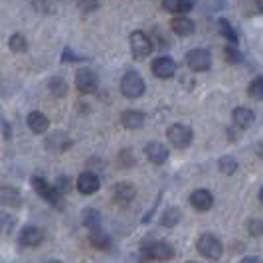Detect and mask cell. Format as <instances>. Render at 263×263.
<instances>
[{
  "mask_svg": "<svg viewBox=\"0 0 263 263\" xmlns=\"http://www.w3.org/2000/svg\"><path fill=\"white\" fill-rule=\"evenodd\" d=\"M164 8L172 14H180L184 16L194 8V0H164Z\"/></svg>",
  "mask_w": 263,
  "mask_h": 263,
  "instance_id": "7402d4cb",
  "label": "cell"
},
{
  "mask_svg": "<svg viewBox=\"0 0 263 263\" xmlns=\"http://www.w3.org/2000/svg\"><path fill=\"white\" fill-rule=\"evenodd\" d=\"M239 263H263V259H259V257H255V255H250V257H243Z\"/></svg>",
  "mask_w": 263,
  "mask_h": 263,
  "instance_id": "8d00e7d4",
  "label": "cell"
},
{
  "mask_svg": "<svg viewBox=\"0 0 263 263\" xmlns=\"http://www.w3.org/2000/svg\"><path fill=\"white\" fill-rule=\"evenodd\" d=\"M188 263H198V261H188Z\"/></svg>",
  "mask_w": 263,
  "mask_h": 263,
  "instance_id": "60d3db41",
  "label": "cell"
},
{
  "mask_svg": "<svg viewBox=\"0 0 263 263\" xmlns=\"http://www.w3.org/2000/svg\"><path fill=\"white\" fill-rule=\"evenodd\" d=\"M171 28H172V32L178 34V36H192L194 30H196V24H194V20H190L188 16H176L171 22Z\"/></svg>",
  "mask_w": 263,
  "mask_h": 263,
  "instance_id": "ffe728a7",
  "label": "cell"
},
{
  "mask_svg": "<svg viewBox=\"0 0 263 263\" xmlns=\"http://www.w3.org/2000/svg\"><path fill=\"white\" fill-rule=\"evenodd\" d=\"M232 119H234V123L239 129H250L253 125V121H255V115L248 107H236L234 113H232Z\"/></svg>",
  "mask_w": 263,
  "mask_h": 263,
  "instance_id": "44dd1931",
  "label": "cell"
},
{
  "mask_svg": "<svg viewBox=\"0 0 263 263\" xmlns=\"http://www.w3.org/2000/svg\"><path fill=\"white\" fill-rule=\"evenodd\" d=\"M135 194H137V190H135V186L129 184V182H119V184H115V188H113V200H115L117 204H121V206L131 204Z\"/></svg>",
  "mask_w": 263,
  "mask_h": 263,
  "instance_id": "2e32d148",
  "label": "cell"
},
{
  "mask_svg": "<svg viewBox=\"0 0 263 263\" xmlns=\"http://www.w3.org/2000/svg\"><path fill=\"white\" fill-rule=\"evenodd\" d=\"M48 87H50V93H52L53 97H64L67 93V83L64 78H52L50 83H48Z\"/></svg>",
  "mask_w": 263,
  "mask_h": 263,
  "instance_id": "484cf974",
  "label": "cell"
},
{
  "mask_svg": "<svg viewBox=\"0 0 263 263\" xmlns=\"http://www.w3.org/2000/svg\"><path fill=\"white\" fill-rule=\"evenodd\" d=\"M89 241H91L97 250H101V251L113 250V241H111L109 234H105V230H103L101 226L95 228V230H89Z\"/></svg>",
  "mask_w": 263,
  "mask_h": 263,
  "instance_id": "ac0fdd59",
  "label": "cell"
},
{
  "mask_svg": "<svg viewBox=\"0 0 263 263\" xmlns=\"http://www.w3.org/2000/svg\"><path fill=\"white\" fill-rule=\"evenodd\" d=\"M218 30H220V34L224 36L226 40H230L232 44H237V34H236V30L232 28V24L226 20V18H220L218 20Z\"/></svg>",
  "mask_w": 263,
  "mask_h": 263,
  "instance_id": "4316f807",
  "label": "cell"
},
{
  "mask_svg": "<svg viewBox=\"0 0 263 263\" xmlns=\"http://www.w3.org/2000/svg\"><path fill=\"white\" fill-rule=\"evenodd\" d=\"M83 60H85V58L71 53V50H66V52H64V62H83Z\"/></svg>",
  "mask_w": 263,
  "mask_h": 263,
  "instance_id": "d590c367",
  "label": "cell"
},
{
  "mask_svg": "<svg viewBox=\"0 0 263 263\" xmlns=\"http://www.w3.org/2000/svg\"><path fill=\"white\" fill-rule=\"evenodd\" d=\"M2 129H4V137L8 139V137H10V129H8V125H6V123H2Z\"/></svg>",
  "mask_w": 263,
  "mask_h": 263,
  "instance_id": "74e56055",
  "label": "cell"
},
{
  "mask_svg": "<svg viewBox=\"0 0 263 263\" xmlns=\"http://www.w3.org/2000/svg\"><path fill=\"white\" fill-rule=\"evenodd\" d=\"M46 263H62V261H58V259H50V261H46Z\"/></svg>",
  "mask_w": 263,
  "mask_h": 263,
  "instance_id": "ab89813d",
  "label": "cell"
},
{
  "mask_svg": "<svg viewBox=\"0 0 263 263\" xmlns=\"http://www.w3.org/2000/svg\"><path fill=\"white\" fill-rule=\"evenodd\" d=\"M196 250L200 251V255H204L206 259L218 261L224 253V246L214 234H202L196 241Z\"/></svg>",
  "mask_w": 263,
  "mask_h": 263,
  "instance_id": "7a4b0ae2",
  "label": "cell"
},
{
  "mask_svg": "<svg viewBox=\"0 0 263 263\" xmlns=\"http://www.w3.org/2000/svg\"><path fill=\"white\" fill-rule=\"evenodd\" d=\"M224 55H226V60H228V62H232V64H239V62L243 60V55L239 53V50H237V48H232V46H228V48H226Z\"/></svg>",
  "mask_w": 263,
  "mask_h": 263,
  "instance_id": "f546056e",
  "label": "cell"
},
{
  "mask_svg": "<svg viewBox=\"0 0 263 263\" xmlns=\"http://www.w3.org/2000/svg\"><path fill=\"white\" fill-rule=\"evenodd\" d=\"M46 146H48L52 153H64V151H67V148L71 146V139L67 137L66 133L58 131V133H53V135L48 137Z\"/></svg>",
  "mask_w": 263,
  "mask_h": 263,
  "instance_id": "d6986e66",
  "label": "cell"
},
{
  "mask_svg": "<svg viewBox=\"0 0 263 263\" xmlns=\"http://www.w3.org/2000/svg\"><path fill=\"white\" fill-rule=\"evenodd\" d=\"M259 200H261V202H263V188H261V190H259Z\"/></svg>",
  "mask_w": 263,
  "mask_h": 263,
  "instance_id": "f35d334b",
  "label": "cell"
},
{
  "mask_svg": "<svg viewBox=\"0 0 263 263\" xmlns=\"http://www.w3.org/2000/svg\"><path fill=\"white\" fill-rule=\"evenodd\" d=\"M129 46H131L133 58L137 60H145L153 53V42L146 36L145 32H133L131 38H129Z\"/></svg>",
  "mask_w": 263,
  "mask_h": 263,
  "instance_id": "52a82bcc",
  "label": "cell"
},
{
  "mask_svg": "<svg viewBox=\"0 0 263 263\" xmlns=\"http://www.w3.org/2000/svg\"><path fill=\"white\" fill-rule=\"evenodd\" d=\"M55 188H58V192H60V194H66V192L71 190V180H69L67 176H60V178H58V182H55Z\"/></svg>",
  "mask_w": 263,
  "mask_h": 263,
  "instance_id": "d6a6232c",
  "label": "cell"
},
{
  "mask_svg": "<svg viewBox=\"0 0 263 263\" xmlns=\"http://www.w3.org/2000/svg\"><path fill=\"white\" fill-rule=\"evenodd\" d=\"M166 137H168V143L176 148H186L190 146L192 139H194V133L188 125H182V123H174L168 127L166 131Z\"/></svg>",
  "mask_w": 263,
  "mask_h": 263,
  "instance_id": "5b68a950",
  "label": "cell"
},
{
  "mask_svg": "<svg viewBox=\"0 0 263 263\" xmlns=\"http://www.w3.org/2000/svg\"><path fill=\"white\" fill-rule=\"evenodd\" d=\"M76 87H78L79 93L83 95H91V93L97 91L99 87V78L97 73L89 69V67H79L78 76H76Z\"/></svg>",
  "mask_w": 263,
  "mask_h": 263,
  "instance_id": "8992f818",
  "label": "cell"
},
{
  "mask_svg": "<svg viewBox=\"0 0 263 263\" xmlns=\"http://www.w3.org/2000/svg\"><path fill=\"white\" fill-rule=\"evenodd\" d=\"M32 186H34V190H36L46 202H50L55 208H64V194H60L58 188L50 184L46 178L34 176V178H32Z\"/></svg>",
  "mask_w": 263,
  "mask_h": 263,
  "instance_id": "277c9868",
  "label": "cell"
},
{
  "mask_svg": "<svg viewBox=\"0 0 263 263\" xmlns=\"http://www.w3.org/2000/svg\"><path fill=\"white\" fill-rule=\"evenodd\" d=\"M119 160H121V164H123V166H131L133 164L131 151H129V148H127V151H123V153L119 155Z\"/></svg>",
  "mask_w": 263,
  "mask_h": 263,
  "instance_id": "e575fe53",
  "label": "cell"
},
{
  "mask_svg": "<svg viewBox=\"0 0 263 263\" xmlns=\"http://www.w3.org/2000/svg\"><path fill=\"white\" fill-rule=\"evenodd\" d=\"M121 125L129 131H137L145 125V113L137 111V109H127V111L121 113Z\"/></svg>",
  "mask_w": 263,
  "mask_h": 263,
  "instance_id": "5bb4252c",
  "label": "cell"
},
{
  "mask_svg": "<svg viewBox=\"0 0 263 263\" xmlns=\"http://www.w3.org/2000/svg\"><path fill=\"white\" fill-rule=\"evenodd\" d=\"M14 224H16V220H14L10 214H0V232H10L14 228Z\"/></svg>",
  "mask_w": 263,
  "mask_h": 263,
  "instance_id": "4dcf8cb0",
  "label": "cell"
},
{
  "mask_svg": "<svg viewBox=\"0 0 263 263\" xmlns=\"http://www.w3.org/2000/svg\"><path fill=\"white\" fill-rule=\"evenodd\" d=\"M20 243L24 246V248H38L40 243H42V239H44V234H42V230L36 228V226H26L22 232H20Z\"/></svg>",
  "mask_w": 263,
  "mask_h": 263,
  "instance_id": "9a60e30c",
  "label": "cell"
},
{
  "mask_svg": "<svg viewBox=\"0 0 263 263\" xmlns=\"http://www.w3.org/2000/svg\"><path fill=\"white\" fill-rule=\"evenodd\" d=\"M186 66L190 67L192 71H208L212 66V55L208 50L204 48H196V50H190L186 55Z\"/></svg>",
  "mask_w": 263,
  "mask_h": 263,
  "instance_id": "ba28073f",
  "label": "cell"
},
{
  "mask_svg": "<svg viewBox=\"0 0 263 263\" xmlns=\"http://www.w3.org/2000/svg\"><path fill=\"white\" fill-rule=\"evenodd\" d=\"M8 48H10L14 53H26L28 52V40H26V36H22L20 32L12 34V36H10V40H8Z\"/></svg>",
  "mask_w": 263,
  "mask_h": 263,
  "instance_id": "cb8c5ba5",
  "label": "cell"
},
{
  "mask_svg": "<svg viewBox=\"0 0 263 263\" xmlns=\"http://www.w3.org/2000/svg\"><path fill=\"white\" fill-rule=\"evenodd\" d=\"M190 204L192 208L198 212H208L214 206V196H212L210 190L206 188H200V190H194L190 194Z\"/></svg>",
  "mask_w": 263,
  "mask_h": 263,
  "instance_id": "7c38bea8",
  "label": "cell"
},
{
  "mask_svg": "<svg viewBox=\"0 0 263 263\" xmlns=\"http://www.w3.org/2000/svg\"><path fill=\"white\" fill-rule=\"evenodd\" d=\"M97 4H99V0H78V6L83 10V12H91V10H95Z\"/></svg>",
  "mask_w": 263,
  "mask_h": 263,
  "instance_id": "836d02e7",
  "label": "cell"
},
{
  "mask_svg": "<svg viewBox=\"0 0 263 263\" xmlns=\"http://www.w3.org/2000/svg\"><path fill=\"white\" fill-rule=\"evenodd\" d=\"M28 127H30V131L36 133V135H44V133L50 129V119L46 117L42 111H32L30 115H28Z\"/></svg>",
  "mask_w": 263,
  "mask_h": 263,
  "instance_id": "e0dca14e",
  "label": "cell"
},
{
  "mask_svg": "<svg viewBox=\"0 0 263 263\" xmlns=\"http://www.w3.org/2000/svg\"><path fill=\"white\" fill-rule=\"evenodd\" d=\"M218 166H220V171L224 172V174H234L237 171V160L234 157H222L220 162H218Z\"/></svg>",
  "mask_w": 263,
  "mask_h": 263,
  "instance_id": "f1b7e54d",
  "label": "cell"
},
{
  "mask_svg": "<svg viewBox=\"0 0 263 263\" xmlns=\"http://www.w3.org/2000/svg\"><path fill=\"white\" fill-rule=\"evenodd\" d=\"M78 190L81 194H85V196H89V194H95L99 188H101V180H99V176L95 174V172L87 171V172H81L78 176Z\"/></svg>",
  "mask_w": 263,
  "mask_h": 263,
  "instance_id": "9c48e42d",
  "label": "cell"
},
{
  "mask_svg": "<svg viewBox=\"0 0 263 263\" xmlns=\"http://www.w3.org/2000/svg\"><path fill=\"white\" fill-rule=\"evenodd\" d=\"M81 222L87 230H95L101 226V214L95 210V208H87L83 210V216H81Z\"/></svg>",
  "mask_w": 263,
  "mask_h": 263,
  "instance_id": "603a6c76",
  "label": "cell"
},
{
  "mask_svg": "<svg viewBox=\"0 0 263 263\" xmlns=\"http://www.w3.org/2000/svg\"><path fill=\"white\" fill-rule=\"evenodd\" d=\"M153 73L160 79H168L176 73V64L168 55H160L153 62Z\"/></svg>",
  "mask_w": 263,
  "mask_h": 263,
  "instance_id": "30bf717a",
  "label": "cell"
},
{
  "mask_svg": "<svg viewBox=\"0 0 263 263\" xmlns=\"http://www.w3.org/2000/svg\"><path fill=\"white\" fill-rule=\"evenodd\" d=\"M248 230H250L251 236H263V220H251L250 224H248Z\"/></svg>",
  "mask_w": 263,
  "mask_h": 263,
  "instance_id": "1f68e13d",
  "label": "cell"
},
{
  "mask_svg": "<svg viewBox=\"0 0 263 263\" xmlns=\"http://www.w3.org/2000/svg\"><path fill=\"white\" fill-rule=\"evenodd\" d=\"M180 218H182L180 210L172 206V208H168V210H164L162 218H160V224L164 226V228H174V226L180 222Z\"/></svg>",
  "mask_w": 263,
  "mask_h": 263,
  "instance_id": "d4e9b609",
  "label": "cell"
},
{
  "mask_svg": "<svg viewBox=\"0 0 263 263\" xmlns=\"http://www.w3.org/2000/svg\"><path fill=\"white\" fill-rule=\"evenodd\" d=\"M0 206L6 208H20L22 206V194L14 186H0Z\"/></svg>",
  "mask_w": 263,
  "mask_h": 263,
  "instance_id": "4fadbf2b",
  "label": "cell"
},
{
  "mask_svg": "<svg viewBox=\"0 0 263 263\" xmlns=\"http://www.w3.org/2000/svg\"><path fill=\"white\" fill-rule=\"evenodd\" d=\"M145 155L146 158L153 162V164H164L168 160V146H164L158 141H153V143H146L145 146Z\"/></svg>",
  "mask_w": 263,
  "mask_h": 263,
  "instance_id": "8fae6325",
  "label": "cell"
},
{
  "mask_svg": "<svg viewBox=\"0 0 263 263\" xmlns=\"http://www.w3.org/2000/svg\"><path fill=\"white\" fill-rule=\"evenodd\" d=\"M174 257V250H172L171 243L166 241H153V243H146L141 250V263L146 261H168Z\"/></svg>",
  "mask_w": 263,
  "mask_h": 263,
  "instance_id": "6da1fadb",
  "label": "cell"
},
{
  "mask_svg": "<svg viewBox=\"0 0 263 263\" xmlns=\"http://www.w3.org/2000/svg\"><path fill=\"white\" fill-rule=\"evenodd\" d=\"M248 95L253 97V99H263V78H255L253 81L250 83V87H248Z\"/></svg>",
  "mask_w": 263,
  "mask_h": 263,
  "instance_id": "83f0119b",
  "label": "cell"
},
{
  "mask_svg": "<svg viewBox=\"0 0 263 263\" xmlns=\"http://www.w3.org/2000/svg\"><path fill=\"white\" fill-rule=\"evenodd\" d=\"M121 93L127 97V99H137L145 93V79L139 71H127L123 78H121Z\"/></svg>",
  "mask_w": 263,
  "mask_h": 263,
  "instance_id": "3957f363",
  "label": "cell"
}]
</instances>
